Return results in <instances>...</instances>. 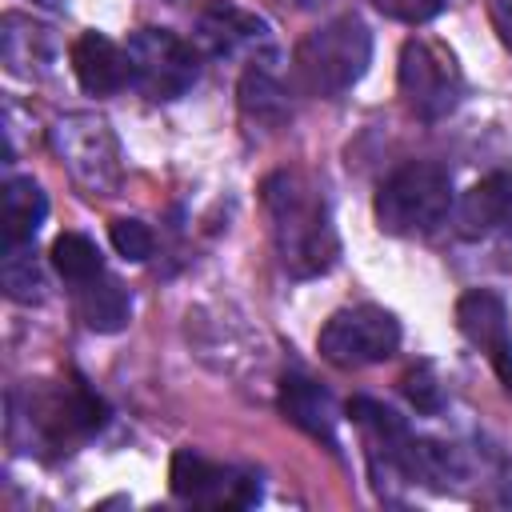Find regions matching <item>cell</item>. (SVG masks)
Here are the masks:
<instances>
[{"instance_id":"6da1fadb","label":"cell","mask_w":512,"mask_h":512,"mask_svg":"<svg viewBox=\"0 0 512 512\" xmlns=\"http://www.w3.org/2000/svg\"><path fill=\"white\" fill-rule=\"evenodd\" d=\"M260 200L268 212L280 268L292 280H316L332 272V264L340 260V236L324 192L304 172L280 168L260 184Z\"/></svg>"},{"instance_id":"7a4b0ae2","label":"cell","mask_w":512,"mask_h":512,"mask_svg":"<svg viewBox=\"0 0 512 512\" xmlns=\"http://www.w3.org/2000/svg\"><path fill=\"white\" fill-rule=\"evenodd\" d=\"M368 64H372V32L352 12L316 24L292 52L296 88L320 100H332L356 88Z\"/></svg>"},{"instance_id":"3957f363","label":"cell","mask_w":512,"mask_h":512,"mask_svg":"<svg viewBox=\"0 0 512 512\" xmlns=\"http://www.w3.org/2000/svg\"><path fill=\"white\" fill-rule=\"evenodd\" d=\"M456 196H452V176L448 168L432 164V160H412L404 168H396L372 200V216L376 228L388 236H428L436 232L448 212H452Z\"/></svg>"},{"instance_id":"277c9868","label":"cell","mask_w":512,"mask_h":512,"mask_svg":"<svg viewBox=\"0 0 512 512\" xmlns=\"http://www.w3.org/2000/svg\"><path fill=\"white\" fill-rule=\"evenodd\" d=\"M12 424H28L36 452H72L108 424V404L80 376H72L32 392L28 412H12Z\"/></svg>"},{"instance_id":"5b68a950","label":"cell","mask_w":512,"mask_h":512,"mask_svg":"<svg viewBox=\"0 0 512 512\" xmlns=\"http://www.w3.org/2000/svg\"><path fill=\"white\" fill-rule=\"evenodd\" d=\"M48 144L88 196H112L120 188V144L108 120L92 112H68L48 128Z\"/></svg>"},{"instance_id":"8992f818","label":"cell","mask_w":512,"mask_h":512,"mask_svg":"<svg viewBox=\"0 0 512 512\" xmlns=\"http://www.w3.org/2000/svg\"><path fill=\"white\" fill-rule=\"evenodd\" d=\"M396 80L408 112L420 120H444L464 100V72L440 40H424V36L404 40Z\"/></svg>"},{"instance_id":"52a82bcc","label":"cell","mask_w":512,"mask_h":512,"mask_svg":"<svg viewBox=\"0 0 512 512\" xmlns=\"http://www.w3.org/2000/svg\"><path fill=\"white\" fill-rule=\"evenodd\" d=\"M316 348L332 368L356 372V368H368V364L396 356L400 320L380 304H352V308H340L324 320Z\"/></svg>"},{"instance_id":"ba28073f","label":"cell","mask_w":512,"mask_h":512,"mask_svg":"<svg viewBox=\"0 0 512 512\" xmlns=\"http://www.w3.org/2000/svg\"><path fill=\"white\" fill-rule=\"evenodd\" d=\"M124 52H128L132 88L140 96H148V100H176L200 76L196 48L188 40H180L176 32H168V28H140V32H132Z\"/></svg>"},{"instance_id":"9c48e42d","label":"cell","mask_w":512,"mask_h":512,"mask_svg":"<svg viewBox=\"0 0 512 512\" xmlns=\"http://www.w3.org/2000/svg\"><path fill=\"white\" fill-rule=\"evenodd\" d=\"M168 488L176 500L184 504H200V508H252L260 500V476L216 464L192 448H180L172 456L168 468Z\"/></svg>"},{"instance_id":"30bf717a","label":"cell","mask_w":512,"mask_h":512,"mask_svg":"<svg viewBox=\"0 0 512 512\" xmlns=\"http://www.w3.org/2000/svg\"><path fill=\"white\" fill-rule=\"evenodd\" d=\"M456 328L476 352H484V360L492 364L496 380L512 396V324H508L504 300L496 292H488V288L464 292L456 300Z\"/></svg>"},{"instance_id":"8fae6325","label":"cell","mask_w":512,"mask_h":512,"mask_svg":"<svg viewBox=\"0 0 512 512\" xmlns=\"http://www.w3.org/2000/svg\"><path fill=\"white\" fill-rule=\"evenodd\" d=\"M196 44L208 56H236L248 48H260L268 40V24L252 12H244L232 0H208L196 12Z\"/></svg>"},{"instance_id":"7c38bea8","label":"cell","mask_w":512,"mask_h":512,"mask_svg":"<svg viewBox=\"0 0 512 512\" xmlns=\"http://www.w3.org/2000/svg\"><path fill=\"white\" fill-rule=\"evenodd\" d=\"M276 404H280L284 420L296 424L304 436L320 440L328 452L340 448V440H336V424H340L336 400L316 380H308V376H284L280 380V392H276Z\"/></svg>"},{"instance_id":"4fadbf2b","label":"cell","mask_w":512,"mask_h":512,"mask_svg":"<svg viewBox=\"0 0 512 512\" xmlns=\"http://www.w3.org/2000/svg\"><path fill=\"white\" fill-rule=\"evenodd\" d=\"M456 232L464 240H484L492 232H500L504 224H512V172H492L484 180H476L456 204Z\"/></svg>"},{"instance_id":"5bb4252c","label":"cell","mask_w":512,"mask_h":512,"mask_svg":"<svg viewBox=\"0 0 512 512\" xmlns=\"http://www.w3.org/2000/svg\"><path fill=\"white\" fill-rule=\"evenodd\" d=\"M72 72L88 96H112L124 84H132L128 52L112 44L104 32H84L72 44Z\"/></svg>"},{"instance_id":"9a60e30c","label":"cell","mask_w":512,"mask_h":512,"mask_svg":"<svg viewBox=\"0 0 512 512\" xmlns=\"http://www.w3.org/2000/svg\"><path fill=\"white\" fill-rule=\"evenodd\" d=\"M72 292H76V312L92 332H120L132 320V296L112 272H100L76 284Z\"/></svg>"},{"instance_id":"2e32d148","label":"cell","mask_w":512,"mask_h":512,"mask_svg":"<svg viewBox=\"0 0 512 512\" xmlns=\"http://www.w3.org/2000/svg\"><path fill=\"white\" fill-rule=\"evenodd\" d=\"M48 216V196L32 176L4 180V244H32Z\"/></svg>"},{"instance_id":"e0dca14e","label":"cell","mask_w":512,"mask_h":512,"mask_svg":"<svg viewBox=\"0 0 512 512\" xmlns=\"http://www.w3.org/2000/svg\"><path fill=\"white\" fill-rule=\"evenodd\" d=\"M236 96H240V112H244L252 124H260V128H280V124H288V116H292V104H288L284 84H280L264 64H252V68L240 76Z\"/></svg>"},{"instance_id":"ac0fdd59","label":"cell","mask_w":512,"mask_h":512,"mask_svg":"<svg viewBox=\"0 0 512 512\" xmlns=\"http://www.w3.org/2000/svg\"><path fill=\"white\" fill-rule=\"evenodd\" d=\"M40 44H48V28H36V24H32L28 16H20V12H8V16H4V28H0V56H4V64H8L12 76H28V80H32L36 64L48 60V48H40Z\"/></svg>"},{"instance_id":"d6986e66","label":"cell","mask_w":512,"mask_h":512,"mask_svg":"<svg viewBox=\"0 0 512 512\" xmlns=\"http://www.w3.org/2000/svg\"><path fill=\"white\" fill-rule=\"evenodd\" d=\"M48 260H52V268H56L72 288L104 272V256H100L96 240H88L84 232H60V236L52 240V248H48Z\"/></svg>"},{"instance_id":"ffe728a7","label":"cell","mask_w":512,"mask_h":512,"mask_svg":"<svg viewBox=\"0 0 512 512\" xmlns=\"http://www.w3.org/2000/svg\"><path fill=\"white\" fill-rule=\"evenodd\" d=\"M0 284L8 292V300L16 304H32L40 300L44 292V276H40V264H36V252L32 244H4V256H0Z\"/></svg>"},{"instance_id":"44dd1931","label":"cell","mask_w":512,"mask_h":512,"mask_svg":"<svg viewBox=\"0 0 512 512\" xmlns=\"http://www.w3.org/2000/svg\"><path fill=\"white\" fill-rule=\"evenodd\" d=\"M108 236H112V248H116L124 260H132V264H144V260L152 256V248H156L152 228H148L144 220H136V216H116V220L108 224Z\"/></svg>"},{"instance_id":"7402d4cb","label":"cell","mask_w":512,"mask_h":512,"mask_svg":"<svg viewBox=\"0 0 512 512\" xmlns=\"http://www.w3.org/2000/svg\"><path fill=\"white\" fill-rule=\"evenodd\" d=\"M404 396L416 404V412H424V416H436L440 408H444V392H440V380H436V372H432V364H416V368H408L404 372Z\"/></svg>"},{"instance_id":"603a6c76","label":"cell","mask_w":512,"mask_h":512,"mask_svg":"<svg viewBox=\"0 0 512 512\" xmlns=\"http://www.w3.org/2000/svg\"><path fill=\"white\" fill-rule=\"evenodd\" d=\"M376 4V12H384L388 20H400V24H428V20H436L444 8H448V0H372Z\"/></svg>"},{"instance_id":"cb8c5ba5","label":"cell","mask_w":512,"mask_h":512,"mask_svg":"<svg viewBox=\"0 0 512 512\" xmlns=\"http://www.w3.org/2000/svg\"><path fill=\"white\" fill-rule=\"evenodd\" d=\"M488 16H492V28H496L500 44L512 52V0H492L488 4Z\"/></svg>"},{"instance_id":"d4e9b609","label":"cell","mask_w":512,"mask_h":512,"mask_svg":"<svg viewBox=\"0 0 512 512\" xmlns=\"http://www.w3.org/2000/svg\"><path fill=\"white\" fill-rule=\"evenodd\" d=\"M40 4H60V0H40Z\"/></svg>"}]
</instances>
